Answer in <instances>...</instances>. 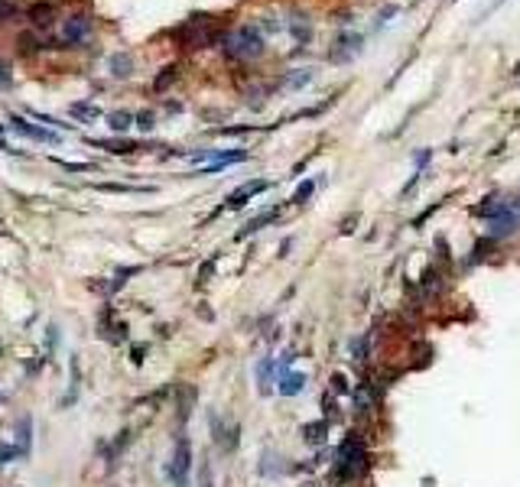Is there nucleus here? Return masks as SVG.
<instances>
[{"label":"nucleus","mask_w":520,"mask_h":487,"mask_svg":"<svg viewBox=\"0 0 520 487\" xmlns=\"http://www.w3.org/2000/svg\"><path fill=\"white\" fill-rule=\"evenodd\" d=\"M212 270H215V260H208V264L199 270V283H208V276H212Z\"/></svg>","instance_id":"c756f323"},{"label":"nucleus","mask_w":520,"mask_h":487,"mask_svg":"<svg viewBox=\"0 0 520 487\" xmlns=\"http://www.w3.org/2000/svg\"><path fill=\"white\" fill-rule=\"evenodd\" d=\"M127 442H130V432H120V435H117V442L111 445V452H107V461H111V465H114V458L120 455L124 448H127Z\"/></svg>","instance_id":"412c9836"},{"label":"nucleus","mask_w":520,"mask_h":487,"mask_svg":"<svg viewBox=\"0 0 520 487\" xmlns=\"http://www.w3.org/2000/svg\"><path fill=\"white\" fill-rule=\"evenodd\" d=\"M88 143L107 149V153H117V156H130V153L143 149V143H134V140H88Z\"/></svg>","instance_id":"1a4fd4ad"},{"label":"nucleus","mask_w":520,"mask_h":487,"mask_svg":"<svg viewBox=\"0 0 520 487\" xmlns=\"http://www.w3.org/2000/svg\"><path fill=\"white\" fill-rule=\"evenodd\" d=\"M293 36H296V43H309V39H312V26H309L306 17H296V20H293Z\"/></svg>","instance_id":"dca6fc26"},{"label":"nucleus","mask_w":520,"mask_h":487,"mask_svg":"<svg viewBox=\"0 0 520 487\" xmlns=\"http://www.w3.org/2000/svg\"><path fill=\"white\" fill-rule=\"evenodd\" d=\"M107 72L114 75V78H127V75L134 72V62H130V55L114 53L111 59H107Z\"/></svg>","instance_id":"9b49d317"},{"label":"nucleus","mask_w":520,"mask_h":487,"mask_svg":"<svg viewBox=\"0 0 520 487\" xmlns=\"http://www.w3.org/2000/svg\"><path fill=\"white\" fill-rule=\"evenodd\" d=\"M176 78H179V65H166V68H163V72L156 75L153 88H156V91H166V88H170L172 82H176Z\"/></svg>","instance_id":"2eb2a0df"},{"label":"nucleus","mask_w":520,"mask_h":487,"mask_svg":"<svg viewBox=\"0 0 520 487\" xmlns=\"http://www.w3.org/2000/svg\"><path fill=\"white\" fill-rule=\"evenodd\" d=\"M134 124H137L140 130H153V114H150V111H140V114H134Z\"/></svg>","instance_id":"a878e982"},{"label":"nucleus","mask_w":520,"mask_h":487,"mask_svg":"<svg viewBox=\"0 0 520 487\" xmlns=\"http://www.w3.org/2000/svg\"><path fill=\"white\" fill-rule=\"evenodd\" d=\"M270 371H274V360H260V367H257V380H260V393H270Z\"/></svg>","instance_id":"f3484780"},{"label":"nucleus","mask_w":520,"mask_h":487,"mask_svg":"<svg viewBox=\"0 0 520 487\" xmlns=\"http://www.w3.org/2000/svg\"><path fill=\"white\" fill-rule=\"evenodd\" d=\"M91 36V17L88 13H72L62 23V43L65 46H82Z\"/></svg>","instance_id":"39448f33"},{"label":"nucleus","mask_w":520,"mask_h":487,"mask_svg":"<svg viewBox=\"0 0 520 487\" xmlns=\"http://www.w3.org/2000/svg\"><path fill=\"white\" fill-rule=\"evenodd\" d=\"M309 78H312V72H309V68H299L296 75H289V78H287V85H289V88H303Z\"/></svg>","instance_id":"5701e85b"},{"label":"nucleus","mask_w":520,"mask_h":487,"mask_svg":"<svg viewBox=\"0 0 520 487\" xmlns=\"http://www.w3.org/2000/svg\"><path fill=\"white\" fill-rule=\"evenodd\" d=\"M33 120H39V124H46V127H69V124H62V120H55V117L49 114H39V111H30Z\"/></svg>","instance_id":"393cba45"},{"label":"nucleus","mask_w":520,"mask_h":487,"mask_svg":"<svg viewBox=\"0 0 520 487\" xmlns=\"http://www.w3.org/2000/svg\"><path fill=\"white\" fill-rule=\"evenodd\" d=\"M202 487H212V477H208V465H202Z\"/></svg>","instance_id":"2f4dec72"},{"label":"nucleus","mask_w":520,"mask_h":487,"mask_svg":"<svg viewBox=\"0 0 520 487\" xmlns=\"http://www.w3.org/2000/svg\"><path fill=\"white\" fill-rule=\"evenodd\" d=\"M107 127L117 130V134H124V130L134 127V114H130V111H111V114H107Z\"/></svg>","instance_id":"ddd939ff"},{"label":"nucleus","mask_w":520,"mask_h":487,"mask_svg":"<svg viewBox=\"0 0 520 487\" xmlns=\"http://www.w3.org/2000/svg\"><path fill=\"white\" fill-rule=\"evenodd\" d=\"M53 163H59V166L69 172H95L98 169L95 163H69V159H59V156H53Z\"/></svg>","instance_id":"6ab92c4d"},{"label":"nucleus","mask_w":520,"mask_h":487,"mask_svg":"<svg viewBox=\"0 0 520 487\" xmlns=\"http://www.w3.org/2000/svg\"><path fill=\"white\" fill-rule=\"evenodd\" d=\"M303 387H306V374H280V387L276 390L283 396H296V393H303Z\"/></svg>","instance_id":"9d476101"},{"label":"nucleus","mask_w":520,"mask_h":487,"mask_svg":"<svg viewBox=\"0 0 520 487\" xmlns=\"http://www.w3.org/2000/svg\"><path fill=\"white\" fill-rule=\"evenodd\" d=\"M270 189V182L267 179H254V182H247V185H241V189H234L231 195H228V201H224V208H241V205H247V201L254 199V195H260V192Z\"/></svg>","instance_id":"0eeeda50"},{"label":"nucleus","mask_w":520,"mask_h":487,"mask_svg":"<svg viewBox=\"0 0 520 487\" xmlns=\"http://www.w3.org/2000/svg\"><path fill=\"white\" fill-rule=\"evenodd\" d=\"M312 189H316V182H312V179H306V182H303V185H299L296 192H293V201H296V205H303V201H306L309 195H312Z\"/></svg>","instance_id":"4be33fe9"},{"label":"nucleus","mask_w":520,"mask_h":487,"mask_svg":"<svg viewBox=\"0 0 520 487\" xmlns=\"http://www.w3.org/2000/svg\"><path fill=\"white\" fill-rule=\"evenodd\" d=\"M72 114L78 117V120H98L101 111H98L95 104H82V101H78V104H72Z\"/></svg>","instance_id":"a211bd4d"},{"label":"nucleus","mask_w":520,"mask_h":487,"mask_svg":"<svg viewBox=\"0 0 520 487\" xmlns=\"http://www.w3.org/2000/svg\"><path fill=\"white\" fill-rule=\"evenodd\" d=\"M276 214H280V212H264V214H257L254 221H247V224H244V231H237V241H244V237L257 234L260 228H267L270 221H276Z\"/></svg>","instance_id":"f8f14e48"},{"label":"nucleus","mask_w":520,"mask_h":487,"mask_svg":"<svg viewBox=\"0 0 520 487\" xmlns=\"http://www.w3.org/2000/svg\"><path fill=\"white\" fill-rule=\"evenodd\" d=\"M189 468H192V445H189V439H179V442H176V452H172V461H170L172 484L189 487Z\"/></svg>","instance_id":"20e7f679"},{"label":"nucleus","mask_w":520,"mask_h":487,"mask_svg":"<svg viewBox=\"0 0 520 487\" xmlns=\"http://www.w3.org/2000/svg\"><path fill=\"white\" fill-rule=\"evenodd\" d=\"M368 468V452H364V439L358 432H351L345 442H341L339 455H335V475L339 481H355V477L364 475Z\"/></svg>","instance_id":"f257e3e1"},{"label":"nucleus","mask_w":520,"mask_h":487,"mask_svg":"<svg viewBox=\"0 0 520 487\" xmlns=\"http://www.w3.org/2000/svg\"><path fill=\"white\" fill-rule=\"evenodd\" d=\"M358 49H361V36H358V33H348V36H341L339 43H335V49H332V62H345V59H351Z\"/></svg>","instance_id":"6e6552de"},{"label":"nucleus","mask_w":520,"mask_h":487,"mask_svg":"<svg viewBox=\"0 0 520 487\" xmlns=\"http://www.w3.org/2000/svg\"><path fill=\"white\" fill-rule=\"evenodd\" d=\"M127 276H137V266H127V270H120V273L114 276V283H111V293H117V289L127 283Z\"/></svg>","instance_id":"b1692460"},{"label":"nucleus","mask_w":520,"mask_h":487,"mask_svg":"<svg viewBox=\"0 0 520 487\" xmlns=\"http://www.w3.org/2000/svg\"><path fill=\"white\" fill-rule=\"evenodd\" d=\"M98 189H101V192H134L130 185H117V182H101Z\"/></svg>","instance_id":"c85d7f7f"},{"label":"nucleus","mask_w":520,"mask_h":487,"mask_svg":"<svg viewBox=\"0 0 520 487\" xmlns=\"http://www.w3.org/2000/svg\"><path fill=\"white\" fill-rule=\"evenodd\" d=\"M13 13H17V7H13L10 0H0V20H10Z\"/></svg>","instance_id":"bb28decb"},{"label":"nucleus","mask_w":520,"mask_h":487,"mask_svg":"<svg viewBox=\"0 0 520 487\" xmlns=\"http://www.w3.org/2000/svg\"><path fill=\"white\" fill-rule=\"evenodd\" d=\"M176 36H179V43L186 49H202V46H208L215 39L212 30H208V17H192L186 26L176 30Z\"/></svg>","instance_id":"7ed1b4c3"},{"label":"nucleus","mask_w":520,"mask_h":487,"mask_svg":"<svg viewBox=\"0 0 520 487\" xmlns=\"http://www.w3.org/2000/svg\"><path fill=\"white\" fill-rule=\"evenodd\" d=\"M224 55L228 59H237V62H247V59H260L264 55V36H260V30H254V26H241V30H234L224 36Z\"/></svg>","instance_id":"f03ea898"},{"label":"nucleus","mask_w":520,"mask_h":487,"mask_svg":"<svg viewBox=\"0 0 520 487\" xmlns=\"http://www.w3.org/2000/svg\"><path fill=\"white\" fill-rule=\"evenodd\" d=\"M30 20L36 23V26H49V23L55 20L53 3H36V7H30Z\"/></svg>","instance_id":"4468645a"},{"label":"nucleus","mask_w":520,"mask_h":487,"mask_svg":"<svg viewBox=\"0 0 520 487\" xmlns=\"http://www.w3.org/2000/svg\"><path fill=\"white\" fill-rule=\"evenodd\" d=\"M7 85H10V65L0 59V88H7Z\"/></svg>","instance_id":"cd10ccee"},{"label":"nucleus","mask_w":520,"mask_h":487,"mask_svg":"<svg viewBox=\"0 0 520 487\" xmlns=\"http://www.w3.org/2000/svg\"><path fill=\"white\" fill-rule=\"evenodd\" d=\"M10 127L17 134H23L26 140H36V143H59V134H53V130H46V127H36L33 120H26L20 114H10Z\"/></svg>","instance_id":"423d86ee"},{"label":"nucleus","mask_w":520,"mask_h":487,"mask_svg":"<svg viewBox=\"0 0 520 487\" xmlns=\"http://www.w3.org/2000/svg\"><path fill=\"white\" fill-rule=\"evenodd\" d=\"M26 452H23L20 445H3L0 442V465H7V461H13V458H23Z\"/></svg>","instance_id":"aec40b11"},{"label":"nucleus","mask_w":520,"mask_h":487,"mask_svg":"<svg viewBox=\"0 0 520 487\" xmlns=\"http://www.w3.org/2000/svg\"><path fill=\"white\" fill-rule=\"evenodd\" d=\"M143 354H147V348L140 344V348H134V351H130V360H134V364H143Z\"/></svg>","instance_id":"7c9ffc66"}]
</instances>
